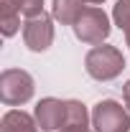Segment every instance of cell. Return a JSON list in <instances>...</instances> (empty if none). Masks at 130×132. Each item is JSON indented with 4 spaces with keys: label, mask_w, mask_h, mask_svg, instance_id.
Returning a JSON list of instances; mask_svg holds the SVG:
<instances>
[{
    "label": "cell",
    "mask_w": 130,
    "mask_h": 132,
    "mask_svg": "<svg viewBox=\"0 0 130 132\" xmlns=\"http://www.w3.org/2000/svg\"><path fill=\"white\" fill-rule=\"evenodd\" d=\"M112 20H115V26H117L120 31L130 23V0H117V3H115V8H112Z\"/></svg>",
    "instance_id": "11"
},
{
    "label": "cell",
    "mask_w": 130,
    "mask_h": 132,
    "mask_svg": "<svg viewBox=\"0 0 130 132\" xmlns=\"http://www.w3.org/2000/svg\"><path fill=\"white\" fill-rule=\"evenodd\" d=\"M122 99H125V107H128V112H130V79L122 86Z\"/></svg>",
    "instance_id": "13"
},
{
    "label": "cell",
    "mask_w": 130,
    "mask_h": 132,
    "mask_svg": "<svg viewBox=\"0 0 130 132\" xmlns=\"http://www.w3.org/2000/svg\"><path fill=\"white\" fill-rule=\"evenodd\" d=\"M23 41L33 53H44L49 51V46L54 43V15H41L28 18L23 23Z\"/></svg>",
    "instance_id": "5"
},
{
    "label": "cell",
    "mask_w": 130,
    "mask_h": 132,
    "mask_svg": "<svg viewBox=\"0 0 130 132\" xmlns=\"http://www.w3.org/2000/svg\"><path fill=\"white\" fill-rule=\"evenodd\" d=\"M95 132H130V112L115 99H102L92 109Z\"/></svg>",
    "instance_id": "4"
},
{
    "label": "cell",
    "mask_w": 130,
    "mask_h": 132,
    "mask_svg": "<svg viewBox=\"0 0 130 132\" xmlns=\"http://www.w3.org/2000/svg\"><path fill=\"white\" fill-rule=\"evenodd\" d=\"M33 76L23 69H5L0 74V99L8 107H20L33 97Z\"/></svg>",
    "instance_id": "2"
},
{
    "label": "cell",
    "mask_w": 130,
    "mask_h": 132,
    "mask_svg": "<svg viewBox=\"0 0 130 132\" xmlns=\"http://www.w3.org/2000/svg\"><path fill=\"white\" fill-rule=\"evenodd\" d=\"M0 13H18L26 18H36L44 13V0H0Z\"/></svg>",
    "instance_id": "9"
},
{
    "label": "cell",
    "mask_w": 130,
    "mask_h": 132,
    "mask_svg": "<svg viewBox=\"0 0 130 132\" xmlns=\"http://www.w3.org/2000/svg\"><path fill=\"white\" fill-rule=\"evenodd\" d=\"M71 28H74V36L79 38L82 43H89V46H99L110 36V31H112L107 13L102 8H95V5L84 8V13L77 18V23Z\"/></svg>",
    "instance_id": "3"
},
{
    "label": "cell",
    "mask_w": 130,
    "mask_h": 132,
    "mask_svg": "<svg viewBox=\"0 0 130 132\" xmlns=\"http://www.w3.org/2000/svg\"><path fill=\"white\" fill-rule=\"evenodd\" d=\"M92 122V117L87 112V107L79 99H66V125L64 127H77V130H87Z\"/></svg>",
    "instance_id": "10"
},
{
    "label": "cell",
    "mask_w": 130,
    "mask_h": 132,
    "mask_svg": "<svg viewBox=\"0 0 130 132\" xmlns=\"http://www.w3.org/2000/svg\"><path fill=\"white\" fill-rule=\"evenodd\" d=\"M84 3H92V5H99V3H105V0H84Z\"/></svg>",
    "instance_id": "16"
},
{
    "label": "cell",
    "mask_w": 130,
    "mask_h": 132,
    "mask_svg": "<svg viewBox=\"0 0 130 132\" xmlns=\"http://www.w3.org/2000/svg\"><path fill=\"white\" fill-rule=\"evenodd\" d=\"M84 0H54L51 3V15L61 26H74L77 18L84 13Z\"/></svg>",
    "instance_id": "8"
},
{
    "label": "cell",
    "mask_w": 130,
    "mask_h": 132,
    "mask_svg": "<svg viewBox=\"0 0 130 132\" xmlns=\"http://www.w3.org/2000/svg\"><path fill=\"white\" fill-rule=\"evenodd\" d=\"M0 28H3V36L5 38L16 36L18 28H20V15L18 13H0Z\"/></svg>",
    "instance_id": "12"
},
{
    "label": "cell",
    "mask_w": 130,
    "mask_h": 132,
    "mask_svg": "<svg viewBox=\"0 0 130 132\" xmlns=\"http://www.w3.org/2000/svg\"><path fill=\"white\" fill-rule=\"evenodd\" d=\"M122 33H125V43H128V46H130V23H128V26H125V28H122Z\"/></svg>",
    "instance_id": "15"
},
{
    "label": "cell",
    "mask_w": 130,
    "mask_h": 132,
    "mask_svg": "<svg viewBox=\"0 0 130 132\" xmlns=\"http://www.w3.org/2000/svg\"><path fill=\"white\" fill-rule=\"evenodd\" d=\"M59 132H92V130H89V127H87V130H77V127H64V130H59Z\"/></svg>",
    "instance_id": "14"
},
{
    "label": "cell",
    "mask_w": 130,
    "mask_h": 132,
    "mask_svg": "<svg viewBox=\"0 0 130 132\" xmlns=\"http://www.w3.org/2000/svg\"><path fill=\"white\" fill-rule=\"evenodd\" d=\"M84 69L95 81H112L125 69V56L117 46H95L84 56Z\"/></svg>",
    "instance_id": "1"
},
{
    "label": "cell",
    "mask_w": 130,
    "mask_h": 132,
    "mask_svg": "<svg viewBox=\"0 0 130 132\" xmlns=\"http://www.w3.org/2000/svg\"><path fill=\"white\" fill-rule=\"evenodd\" d=\"M0 132H38V122L23 109H10L0 119Z\"/></svg>",
    "instance_id": "7"
},
{
    "label": "cell",
    "mask_w": 130,
    "mask_h": 132,
    "mask_svg": "<svg viewBox=\"0 0 130 132\" xmlns=\"http://www.w3.org/2000/svg\"><path fill=\"white\" fill-rule=\"evenodd\" d=\"M33 117L38 122V127L44 132H56V130H64L66 125V102L56 97H46L41 99L33 109Z\"/></svg>",
    "instance_id": "6"
}]
</instances>
